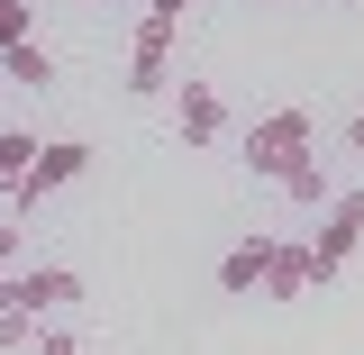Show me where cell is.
<instances>
[{
  "label": "cell",
  "mask_w": 364,
  "mask_h": 355,
  "mask_svg": "<svg viewBox=\"0 0 364 355\" xmlns=\"http://www.w3.org/2000/svg\"><path fill=\"white\" fill-rule=\"evenodd\" d=\"M310 146H318V128H310V110H264L255 128H246V174L255 182H282L291 164H310Z\"/></svg>",
  "instance_id": "1"
},
{
  "label": "cell",
  "mask_w": 364,
  "mask_h": 355,
  "mask_svg": "<svg viewBox=\"0 0 364 355\" xmlns=\"http://www.w3.org/2000/svg\"><path fill=\"white\" fill-rule=\"evenodd\" d=\"M0 301L28 319H55L64 301H82V273L73 265H18V273H0Z\"/></svg>",
  "instance_id": "2"
},
{
  "label": "cell",
  "mask_w": 364,
  "mask_h": 355,
  "mask_svg": "<svg viewBox=\"0 0 364 355\" xmlns=\"http://www.w3.org/2000/svg\"><path fill=\"white\" fill-rule=\"evenodd\" d=\"M82 174H91V146H82V137H46V146H37V164H28V182L9 191V210L28 219L46 191H64V182H82Z\"/></svg>",
  "instance_id": "3"
},
{
  "label": "cell",
  "mask_w": 364,
  "mask_h": 355,
  "mask_svg": "<svg viewBox=\"0 0 364 355\" xmlns=\"http://www.w3.org/2000/svg\"><path fill=\"white\" fill-rule=\"evenodd\" d=\"M364 246V191H337L328 201V219H318V237H310V265H318V292L346 273V255Z\"/></svg>",
  "instance_id": "4"
},
{
  "label": "cell",
  "mask_w": 364,
  "mask_h": 355,
  "mask_svg": "<svg viewBox=\"0 0 364 355\" xmlns=\"http://www.w3.org/2000/svg\"><path fill=\"white\" fill-rule=\"evenodd\" d=\"M173 137H182V146H219V137H228L219 83H200V73H182V83H173Z\"/></svg>",
  "instance_id": "5"
},
{
  "label": "cell",
  "mask_w": 364,
  "mask_h": 355,
  "mask_svg": "<svg viewBox=\"0 0 364 355\" xmlns=\"http://www.w3.org/2000/svg\"><path fill=\"white\" fill-rule=\"evenodd\" d=\"M128 91H136V100H164V91H173V28H164V18H136Z\"/></svg>",
  "instance_id": "6"
},
{
  "label": "cell",
  "mask_w": 364,
  "mask_h": 355,
  "mask_svg": "<svg viewBox=\"0 0 364 355\" xmlns=\"http://www.w3.org/2000/svg\"><path fill=\"white\" fill-rule=\"evenodd\" d=\"M264 301H310L318 292V265H310V237H273V255H264V282H255Z\"/></svg>",
  "instance_id": "7"
},
{
  "label": "cell",
  "mask_w": 364,
  "mask_h": 355,
  "mask_svg": "<svg viewBox=\"0 0 364 355\" xmlns=\"http://www.w3.org/2000/svg\"><path fill=\"white\" fill-rule=\"evenodd\" d=\"M264 255H273V237H264V228H255V237H237V246L219 255V292H237V301H246V292L264 282Z\"/></svg>",
  "instance_id": "8"
},
{
  "label": "cell",
  "mask_w": 364,
  "mask_h": 355,
  "mask_svg": "<svg viewBox=\"0 0 364 355\" xmlns=\"http://www.w3.org/2000/svg\"><path fill=\"white\" fill-rule=\"evenodd\" d=\"M0 83H18V91H55V46H46V37L9 46V55H0Z\"/></svg>",
  "instance_id": "9"
},
{
  "label": "cell",
  "mask_w": 364,
  "mask_h": 355,
  "mask_svg": "<svg viewBox=\"0 0 364 355\" xmlns=\"http://www.w3.org/2000/svg\"><path fill=\"white\" fill-rule=\"evenodd\" d=\"M28 164H37V137H28V128H0V201L28 182Z\"/></svg>",
  "instance_id": "10"
},
{
  "label": "cell",
  "mask_w": 364,
  "mask_h": 355,
  "mask_svg": "<svg viewBox=\"0 0 364 355\" xmlns=\"http://www.w3.org/2000/svg\"><path fill=\"white\" fill-rule=\"evenodd\" d=\"M282 201H301V210H328V201H337V191H328V164H291V174H282Z\"/></svg>",
  "instance_id": "11"
},
{
  "label": "cell",
  "mask_w": 364,
  "mask_h": 355,
  "mask_svg": "<svg viewBox=\"0 0 364 355\" xmlns=\"http://www.w3.org/2000/svg\"><path fill=\"white\" fill-rule=\"evenodd\" d=\"M28 337H37V319H28V310H9V301H0V355H28Z\"/></svg>",
  "instance_id": "12"
},
{
  "label": "cell",
  "mask_w": 364,
  "mask_h": 355,
  "mask_svg": "<svg viewBox=\"0 0 364 355\" xmlns=\"http://www.w3.org/2000/svg\"><path fill=\"white\" fill-rule=\"evenodd\" d=\"M28 265V237H18V219H0V273H18Z\"/></svg>",
  "instance_id": "13"
},
{
  "label": "cell",
  "mask_w": 364,
  "mask_h": 355,
  "mask_svg": "<svg viewBox=\"0 0 364 355\" xmlns=\"http://www.w3.org/2000/svg\"><path fill=\"white\" fill-rule=\"evenodd\" d=\"M191 9H200V0H146V18H164V28H182Z\"/></svg>",
  "instance_id": "14"
},
{
  "label": "cell",
  "mask_w": 364,
  "mask_h": 355,
  "mask_svg": "<svg viewBox=\"0 0 364 355\" xmlns=\"http://www.w3.org/2000/svg\"><path fill=\"white\" fill-rule=\"evenodd\" d=\"M28 346H37V355H73V337H64V328H46V319H37V337H28Z\"/></svg>",
  "instance_id": "15"
},
{
  "label": "cell",
  "mask_w": 364,
  "mask_h": 355,
  "mask_svg": "<svg viewBox=\"0 0 364 355\" xmlns=\"http://www.w3.org/2000/svg\"><path fill=\"white\" fill-rule=\"evenodd\" d=\"M346 146H355V155H364V110H355V119H346Z\"/></svg>",
  "instance_id": "16"
},
{
  "label": "cell",
  "mask_w": 364,
  "mask_h": 355,
  "mask_svg": "<svg viewBox=\"0 0 364 355\" xmlns=\"http://www.w3.org/2000/svg\"><path fill=\"white\" fill-rule=\"evenodd\" d=\"M73 355H91V346H73Z\"/></svg>",
  "instance_id": "17"
}]
</instances>
